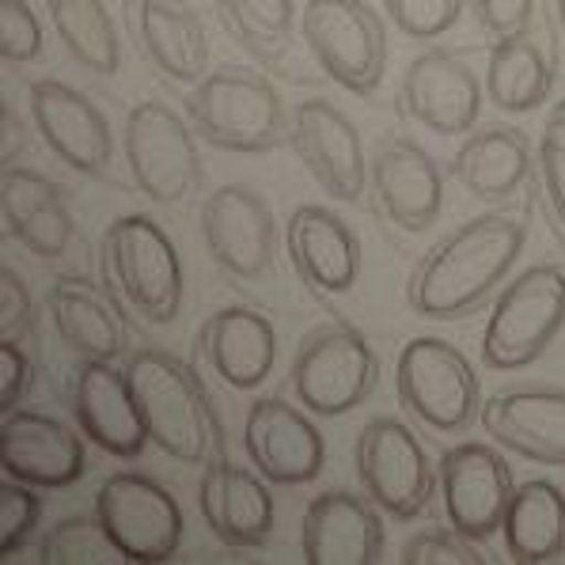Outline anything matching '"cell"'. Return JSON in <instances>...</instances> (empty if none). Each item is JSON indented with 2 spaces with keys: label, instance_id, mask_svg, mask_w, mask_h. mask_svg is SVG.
Wrapping results in <instances>:
<instances>
[{
  "label": "cell",
  "instance_id": "6da1fadb",
  "mask_svg": "<svg viewBox=\"0 0 565 565\" xmlns=\"http://www.w3.org/2000/svg\"><path fill=\"white\" fill-rule=\"evenodd\" d=\"M527 239L524 216L486 213L448 232L414 266L406 281V303L422 319H463L482 308L505 285Z\"/></svg>",
  "mask_w": 565,
  "mask_h": 565
},
{
  "label": "cell",
  "instance_id": "7a4b0ae2",
  "mask_svg": "<svg viewBox=\"0 0 565 565\" xmlns=\"http://www.w3.org/2000/svg\"><path fill=\"white\" fill-rule=\"evenodd\" d=\"M126 376L145 425H149L152 445L163 456L194 467L221 448L213 403H209L202 380L186 361L160 350V345H149V350L129 353Z\"/></svg>",
  "mask_w": 565,
  "mask_h": 565
},
{
  "label": "cell",
  "instance_id": "3957f363",
  "mask_svg": "<svg viewBox=\"0 0 565 565\" xmlns=\"http://www.w3.org/2000/svg\"><path fill=\"white\" fill-rule=\"evenodd\" d=\"M186 118L205 145L247 156L289 145L292 126L274 81L247 65L209 68L186 95Z\"/></svg>",
  "mask_w": 565,
  "mask_h": 565
},
{
  "label": "cell",
  "instance_id": "277c9868",
  "mask_svg": "<svg viewBox=\"0 0 565 565\" xmlns=\"http://www.w3.org/2000/svg\"><path fill=\"white\" fill-rule=\"evenodd\" d=\"M103 281L121 311L145 323H175L186 292L182 258L168 232L145 213L118 216L103 236Z\"/></svg>",
  "mask_w": 565,
  "mask_h": 565
},
{
  "label": "cell",
  "instance_id": "5b68a950",
  "mask_svg": "<svg viewBox=\"0 0 565 565\" xmlns=\"http://www.w3.org/2000/svg\"><path fill=\"white\" fill-rule=\"evenodd\" d=\"M565 327V269L532 266L493 300L482 330V364L493 372L527 369L554 345Z\"/></svg>",
  "mask_w": 565,
  "mask_h": 565
},
{
  "label": "cell",
  "instance_id": "8992f818",
  "mask_svg": "<svg viewBox=\"0 0 565 565\" xmlns=\"http://www.w3.org/2000/svg\"><path fill=\"white\" fill-rule=\"evenodd\" d=\"M300 34L319 73L338 88L372 99L387 73V28L364 0H308Z\"/></svg>",
  "mask_w": 565,
  "mask_h": 565
},
{
  "label": "cell",
  "instance_id": "52a82bcc",
  "mask_svg": "<svg viewBox=\"0 0 565 565\" xmlns=\"http://www.w3.org/2000/svg\"><path fill=\"white\" fill-rule=\"evenodd\" d=\"M121 156L134 186L160 205L186 202L202 186L198 129L168 103L145 99L126 115Z\"/></svg>",
  "mask_w": 565,
  "mask_h": 565
},
{
  "label": "cell",
  "instance_id": "ba28073f",
  "mask_svg": "<svg viewBox=\"0 0 565 565\" xmlns=\"http://www.w3.org/2000/svg\"><path fill=\"white\" fill-rule=\"evenodd\" d=\"M398 403L433 433H463L482 414L475 364L445 338H411L395 361Z\"/></svg>",
  "mask_w": 565,
  "mask_h": 565
},
{
  "label": "cell",
  "instance_id": "9c48e42d",
  "mask_svg": "<svg viewBox=\"0 0 565 565\" xmlns=\"http://www.w3.org/2000/svg\"><path fill=\"white\" fill-rule=\"evenodd\" d=\"M376 384L380 358L358 327L323 323L303 334L292 361V391L308 414L342 417L358 411Z\"/></svg>",
  "mask_w": 565,
  "mask_h": 565
},
{
  "label": "cell",
  "instance_id": "30bf717a",
  "mask_svg": "<svg viewBox=\"0 0 565 565\" xmlns=\"http://www.w3.org/2000/svg\"><path fill=\"white\" fill-rule=\"evenodd\" d=\"M353 459H358L361 490L395 520H417L440 490L425 445L398 417H372L361 429Z\"/></svg>",
  "mask_w": 565,
  "mask_h": 565
},
{
  "label": "cell",
  "instance_id": "8fae6325",
  "mask_svg": "<svg viewBox=\"0 0 565 565\" xmlns=\"http://www.w3.org/2000/svg\"><path fill=\"white\" fill-rule=\"evenodd\" d=\"M95 516L107 527L110 543L126 562H168L175 558L186 535L179 501L156 478L118 471L95 493Z\"/></svg>",
  "mask_w": 565,
  "mask_h": 565
},
{
  "label": "cell",
  "instance_id": "7c38bea8",
  "mask_svg": "<svg viewBox=\"0 0 565 565\" xmlns=\"http://www.w3.org/2000/svg\"><path fill=\"white\" fill-rule=\"evenodd\" d=\"M202 239L209 258L232 281H263L274 274L277 221L255 186H216L202 202Z\"/></svg>",
  "mask_w": 565,
  "mask_h": 565
},
{
  "label": "cell",
  "instance_id": "4fadbf2b",
  "mask_svg": "<svg viewBox=\"0 0 565 565\" xmlns=\"http://www.w3.org/2000/svg\"><path fill=\"white\" fill-rule=\"evenodd\" d=\"M440 501H445L448 527L463 532L475 543H486L501 532L505 512L512 505V467L498 448L490 445H456L440 456Z\"/></svg>",
  "mask_w": 565,
  "mask_h": 565
},
{
  "label": "cell",
  "instance_id": "5bb4252c",
  "mask_svg": "<svg viewBox=\"0 0 565 565\" xmlns=\"http://www.w3.org/2000/svg\"><path fill=\"white\" fill-rule=\"evenodd\" d=\"M28 103L34 129L61 163H68L81 175L107 179L115 163V134L92 95L61 81H34Z\"/></svg>",
  "mask_w": 565,
  "mask_h": 565
},
{
  "label": "cell",
  "instance_id": "9a60e30c",
  "mask_svg": "<svg viewBox=\"0 0 565 565\" xmlns=\"http://www.w3.org/2000/svg\"><path fill=\"white\" fill-rule=\"evenodd\" d=\"M369 190L391 228L422 236L445 209V171L411 137H387L369 160Z\"/></svg>",
  "mask_w": 565,
  "mask_h": 565
},
{
  "label": "cell",
  "instance_id": "2e32d148",
  "mask_svg": "<svg viewBox=\"0 0 565 565\" xmlns=\"http://www.w3.org/2000/svg\"><path fill=\"white\" fill-rule=\"evenodd\" d=\"M289 145L311 179L327 190L334 202H361L369 186V160L358 126L345 110L327 99H303L292 107Z\"/></svg>",
  "mask_w": 565,
  "mask_h": 565
},
{
  "label": "cell",
  "instance_id": "e0dca14e",
  "mask_svg": "<svg viewBox=\"0 0 565 565\" xmlns=\"http://www.w3.org/2000/svg\"><path fill=\"white\" fill-rule=\"evenodd\" d=\"M243 448H247L250 467L274 486L316 482L327 463V445L316 422L277 395L258 398L247 411Z\"/></svg>",
  "mask_w": 565,
  "mask_h": 565
},
{
  "label": "cell",
  "instance_id": "ac0fdd59",
  "mask_svg": "<svg viewBox=\"0 0 565 565\" xmlns=\"http://www.w3.org/2000/svg\"><path fill=\"white\" fill-rule=\"evenodd\" d=\"M198 505H202L209 532L232 551H258L274 535L277 509L266 478L232 463L221 448L205 459Z\"/></svg>",
  "mask_w": 565,
  "mask_h": 565
},
{
  "label": "cell",
  "instance_id": "d6986e66",
  "mask_svg": "<svg viewBox=\"0 0 565 565\" xmlns=\"http://www.w3.org/2000/svg\"><path fill=\"white\" fill-rule=\"evenodd\" d=\"M0 467L8 478L34 490H65L84 478L88 456L84 440L65 422L15 406L0 422Z\"/></svg>",
  "mask_w": 565,
  "mask_h": 565
},
{
  "label": "cell",
  "instance_id": "ffe728a7",
  "mask_svg": "<svg viewBox=\"0 0 565 565\" xmlns=\"http://www.w3.org/2000/svg\"><path fill=\"white\" fill-rule=\"evenodd\" d=\"M482 81L451 50H425L403 73V107L437 137L471 134L482 115Z\"/></svg>",
  "mask_w": 565,
  "mask_h": 565
},
{
  "label": "cell",
  "instance_id": "44dd1931",
  "mask_svg": "<svg viewBox=\"0 0 565 565\" xmlns=\"http://www.w3.org/2000/svg\"><path fill=\"white\" fill-rule=\"evenodd\" d=\"M384 543V516L369 493L327 490L303 512L300 551L311 565H372Z\"/></svg>",
  "mask_w": 565,
  "mask_h": 565
},
{
  "label": "cell",
  "instance_id": "7402d4cb",
  "mask_svg": "<svg viewBox=\"0 0 565 565\" xmlns=\"http://www.w3.org/2000/svg\"><path fill=\"white\" fill-rule=\"evenodd\" d=\"M73 411L84 437L115 459H141L149 448V425L141 417L126 369L115 361H84L73 384Z\"/></svg>",
  "mask_w": 565,
  "mask_h": 565
},
{
  "label": "cell",
  "instance_id": "603a6c76",
  "mask_svg": "<svg viewBox=\"0 0 565 565\" xmlns=\"http://www.w3.org/2000/svg\"><path fill=\"white\" fill-rule=\"evenodd\" d=\"M285 255L316 297H342L361 277V239L334 209L300 205L285 224Z\"/></svg>",
  "mask_w": 565,
  "mask_h": 565
},
{
  "label": "cell",
  "instance_id": "cb8c5ba5",
  "mask_svg": "<svg viewBox=\"0 0 565 565\" xmlns=\"http://www.w3.org/2000/svg\"><path fill=\"white\" fill-rule=\"evenodd\" d=\"M482 429L493 445L516 451L532 463L565 467V391L512 387L482 403Z\"/></svg>",
  "mask_w": 565,
  "mask_h": 565
},
{
  "label": "cell",
  "instance_id": "d4e9b609",
  "mask_svg": "<svg viewBox=\"0 0 565 565\" xmlns=\"http://www.w3.org/2000/svg\"><path fill=\"white\" fill-rule=\"evenodd\" d=\"M558 84V46L551 23L535 31V23L520 34H505L493 42L486 61V99L505 115H527L543 107Z\"/></svg>",
  "mask_w": 565,
  "mask_h": 565
},
{
  "label": "cell",
  "instance_id": "484cf974",
  "mask_svg": "<svg viewBox=\"0 0 565 565\" xmlns=\"http://www.w3.org/2000/svg\"><path fill=\"white\" fill-rule=\"evenodd\" d=\"M209 369L216 380L236 391H250L266 384L269 372L277 364V330L274 323L255 308H221L205 319L202 334H198Z\"/></svg>",
  "mask_w": 565,
  "mask_h": 565
},
{
  "label": "cell",
  "instance_id": "4316f807",
  "mask_svg": "<svg viewBox=\"0 0 565 565\" xmlns=\"http://www.w3.org/2000/svg\"><path fill=\"white\" fill-rule=\"evenodd\" d=\"M137 39L156 73L171 84L194 88L209 73V31L205 20L186 0H137Z\"/></svg>",
  "mask_w": 565,
  "mask_h": 565
},
{
  "label": "cell",
  "instance_id": "83f0119b",
  "mask_svg": "<svg viewBox=\"0 0 565 565\" xmlns=\"http://www.w3.org/2000/svg\"><path fill=\"white\" fill-rule=\"evenodd\" d=\"M532 141L516 126H482L471 129L459 145L451 175L463 190L482 202H505L532 175Z\"/></svg>",
  "mask_w": 565,
  "mask_h": 565
},
{
  "label": "cell",
  "instance_id": "f1b7e54d",
  "mask_svg": "<svg viewBox=\"0 0 565 565\" xmlns=\"http://www.w3.org/2000/svg\"><path fill=\"white\" fill-rule=\"evenodd\" d=\"M57 338L84 361H118L126 353V327L118 303L95 292L88 281H57L46 297Z\"/></svg>",
  "mask_w": 565,
  "mask_h": 565
},
{
  "label": "cell",
  "instance_id": "f546056e",
  "mask_svg": "<svg viewBox=\"0 0 565 565\" xmlns=\"http://www.w3.org/2000/svg\"><path fill=\"white\" fill-rule=\"evenodd\" d=\"M501 535H505V551L512 562H558L565 554V493L546 478L516 486Z\"/></svg>",
  "mask_w": 565,
  "mask_h": 565
},
{
  "label": "cell",
  "instance_id": "4dcf8cb0",
  "mask_svg": "<svg viewBox=\"0 0 565 565\" xmlns=\"http://www.w3.org/2000/svg\"><path fill=\"white\" fill-rule=\"evenodd\" d=\"M50 20L68 57L95 76H115L121 65V34L103 0H46Z\"/></svg>",
  "mask_w": 565,
  "mask_h": 565
},
{
  "label": "cell",
  "instance_id": "1f68e13d",
  "mask_svg": "<svg viewBox=\"0 0 565 565\" xmlns=\"http://www.w3.org/2000/svg\"><path fill=\"white\" fill-rule=\"evenodd\" d=\"M216 12L232 39L263 65L281 68L292 54L297 0H216Z\"/></svg>",
  "mask_w": 565,
  "mask_h": 565
},
{
  "label": "cell",
  "instance_id": "d6a6232c",
  "mask_svg": "<svg viewBox=\"0 0 565 565\" xmlns=\"http://www.w3.org/2000/svg\"><path fill=\"white\" fill-rule=\"evenodd\" d=\"M39 562L46 565H107V562H126V554L110 543L107 527L99 524V516H65L42 535L39 543Z\"/></svg>",
  "mask_w": 565,
  "mask_h": 565
},
{
  "label": "cell",
  "instance_id": "836d02e7",
  "mask_svg": "<svg viewBox=\"0 0 565 565\" xmlns=\"http://www.w3.org/2000/svg\"><path fill=\"white\" fill-rule=\"evenodd\" d=\"M8 236L34 258H61L76 236V216H73V209H68V198L61 194L42 209H34L31 216H23L20 224L8 228Z\"/></svg>",
  "mask_w": 565,
  "mask_h": 565
},
{
  "label": "cell",
  "instance_id": "e575fe53",
  "mask_svg": "<svg viewBox=\"0 0 565 565\" xmlns=\"http://www.w3.org/2000/svg\"><path fill=\"white\" fill-rule=\"evenodd\" d=\"M42 516V498L34 493V486L28 482H0V558H12L34 539Z\"/></svg>",
  "mask_w": 565,
  "mask_h": 565
},
{
  "label": "cell",
  "instance_id": "d590c367",
  "mask_svg": "<svg viewBox=\"0 0 565 565\" xmlns=\"http://www.w3.org/2000/svg\"><path fill=\"white\" fill-rule=\"evenodd\" d=\"M391 23L406 34V39H440L463 20L467 0H384Z\"/></svg>",
  "mask_w": 565,
  "mask_h": 565
},
{
  "label": "cell",
  "instance_id": "8d00e7d4",
  "mask_svg": "<svg viewBox=\"0 0 565 565\" xmlns=\"http://www.w3.org/2000/svg\"><path fill=\"white\" fill-rule=\"evenodd\" d=\"M535 163H539V182H543L546 205H551V213L558 216V224L565 228V99L546 115Z\"/></svg>",
  "mask_w": 565,
  "mask_h": 565
},
{
  "label": "cell",
  "instance_id": "74e56055",
  "mask_svg": "<svg viewBox=\"0 0 565 565\" xmlns=\"http://www.w3.org/2000/svg\"><path fill=\"white\" fill-rule=\"evenodd\" d=\"M0 54L12 65L42 57V23L28 0H0Z\"/></svg>",
  "mask_w": 565,
  "mask_h": 565
},
{
  "label": "cell",
  "instance_id": "f35d334b",
  "mask_svg": "<svg viewBox=\"0 0 565 565\" xmlns=\"http://www.w3.org/2000/svg\"><path fill=\"white\" fill-rule=\"evenodd\" d=\"M403 562L406 565H437V562L471 565V562H486V558H482V551H478L475 539H467L463 532L448 527V532H422V535H414L411 543L403 546Z\"/></svg>",
  "mask_w": 565,
  "mask_h": 565
},
{
  "label": "cell",
  "instance_id": "ab89813d",
  "mask_svg": "<svg viewBox=\"0 0 565 565\" xmlns=\"http://www.w3.org/2000/svg\"><path fill=\"white\" fill-rule=\"evenodd\" d=\"M34 323H39V316H34L31 289L12 266H4L0 269V338L20 342L23 334H34Z\"/></svg>",
  "mask_w": 565,
  "mask_h": 565
},
{
  "label": "cell",
  "instance_id": "60d3db41",
  "mask_svg": "<svg viewBox=\"0 0 565 565\" xmlns=\"http://www.w3.org/2000/svg\"><path fill=\"white\" fill-rule=\"evenodd\" d=\"M478 20V28L490 31L493 39L520 34L535 23V0H467Z\"/></svg>",
  "mask_w": 565,
  "mask_h": 565
},
{
  "label": "cell",
  "instance_id": "b9f144b4",
  "mask_svg": "<svg viewBox=\"0 0 565 565\" xmlns=\"http://www.w3.org/2000/svg\"><path fill=\"white\" fill-rule=\"evenodd\" d=\"M34 384V364L31 358L23 353L20 342L4 338L0 342V411L12 414L20 406V398L28 395Z\"/></svg>",
  "mask_w": 565,
  "mask_h": 565
},
{
  "label": "cell",
  "instance_id": "7bdbcfd3",
  "mask_svg": "<svg viewBox=\"0 0 565 565\" xmlns=\"http://www.w3.org/2000/svg\"><path fill=\"white\" fill-rule=\"evenodd\" d=\"M0 121H4V141H0V163H12L15 160V152H20V121H15V115H12V107H4L0 110Z\"/></svg>",
  "mask_w": 565,
  "mask_h": 565
},
{
  "label": "cell",
  "instance_id": "ee69618b",
  "mask_svg": "<svg viewBox=\"0 0 565 565\" xmlns=\"http://www.w3.org/2000/svg\"><path fill=\"white\" fill-rule=\"evenodd\" d=\"M558 23H562V31H565V0H558Z\"/></svg>",
  "mask_w": 565,
  "mask_h": 565
}]
</instances>
